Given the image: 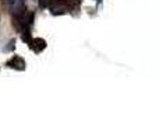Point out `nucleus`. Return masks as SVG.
<instances>
[{"label": "nucleus", "mask_w": 159, "mask_h": 140, "mask_svg": "<svg viewBox=\"0 0 159 140\" xmlns=\"http://www.w3.org/2000/svg\"><path fill=\"white\" fill-rule=\"evenodd\" d=\"M6 65H7L8 67H11V69L20 70V71L27 69V63H25V60L21 58V56H17V55H14L11 59H8Z\"/></svg>", "instance_id": "1"}, {"label": "nucleus", "mask_w": 159, "mask_h": 140, "mask_svg": "<svg viewBox=\"0 0 159 140\" xmlns=\"http://www.w3.org/2000/svg\"><path fill=\"white\" fill-rule=\"evenodd\" d=\"M30 46H31V49H32L34 52L39 53V52H42V51L46 48V41H45V39H42V38H34V39L31 38Z\"/></svg>", "instance_id": "2"}, {"label": "nucleus", "mask_w": 159, "mask_h": 140, "mask_svg": "<svg viewBox=\"0 0 159 140\" xmlns=\"http://www.w3.org/2000/svg\"><path fill=\"white\" fill-rule=\"evenodd\" d=\"M22 41L27 42V44H30V41H31V32L28 28H25V30L22 31Z\"/></svg>", "instance_id": "3"}, {"label": "nucleus", "mask_w": 159, "mask_h": 140, "mask_svg": "<svg viewBox=\"0 0 159 140\" xmlns=\"http://www.w3.org/2000/svg\"><path fill=\"white\" fill-rule=\"evenodd\" d=\"M81 2L82 0H67V2H64V3H66L67 8H69V7H77V6L81 4Z\"/></svg>", "instance_id": "4"}, {"label": "nucleus", "mask_w": 159, "mask_h": 140, "mask_svg": "<svg viewBox=\"0 0 159 140\" xmlns=\"http://www.w3.org/2000/svg\"><path fill=\"white\" fill-rule=\"evenodd\" d=\"M21 2H24V0H21Z\"/></svg>", "instance_id": "5"}]
</instances>
